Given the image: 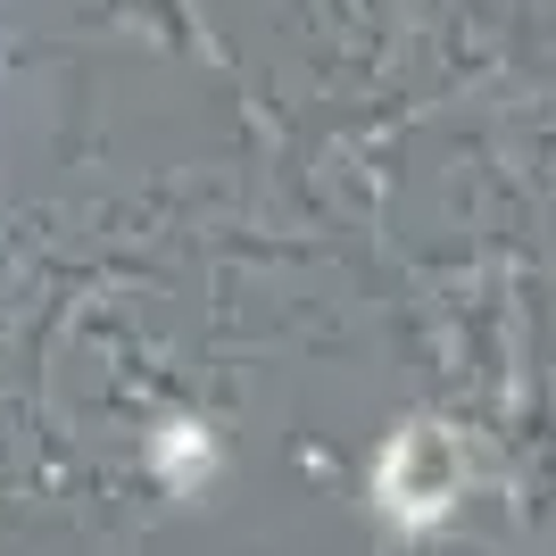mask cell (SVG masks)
I'll return each mask as SVG.
<instances>
[{
    "label": "cell",
    "instance_id": "6da1fadb",
    "mask_svg": "<svg viewBox=\"0 0 556 556\" xmlns=\"http://www.w3.org/2000/svg\"><path fill=\"white\" fill-rule=\"evenodd\" d=\"M382 498H391L399 515H441L448 498H457V448H448V432H432V424H416L407 441L382 457Z\"/></svg>",
    "mask_w": 556,
    "mask_h": 556
}]
</instances>
